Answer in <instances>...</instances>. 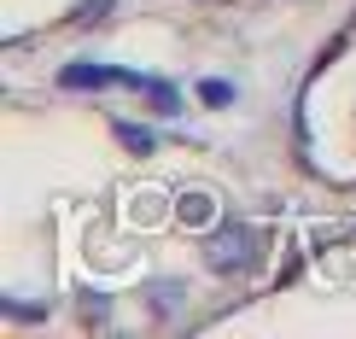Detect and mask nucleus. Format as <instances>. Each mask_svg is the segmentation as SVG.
<instances>
[{
  "instance_id": "423d86ee",
  "label": "nucleus",
  "mask_w": 356,
  "mask_h": 339,
  "mask_svg": "<svg viewBox=\"0 0 356 339\" xmlns=\"http://www.w3.org/2000/svg\"><path fill=\"white\" fill-rule=\"evenodd\" d=\"M146 299H152L158 316H175V310H181V287H175V281H152V287H146Z\"/></svg>"
},
{
  "instance_id": "7ed1b4c3",
  "label": "nucleus",
  "mask_w": 356,
  "mask_h": 339,
  "mask_svg": "<svg viewBox=\"0 0 356 339\" xmlns=\"http://www.w3.org/2000/svg\"><path fill=\"white\" fill-rule=\"evenodd\" d=\"M175 223L193 228V234H211L222 223V199H216V187H181L175 194Z\"/></svg>"
},
{
  "instance_id": "f03ea898",
  "label": "nucleus",
  "mask_w": 356,
  "mask_h": 339,
  "mask_svg": "<svg viewBox=\"0 0 356 339\" xmlns=\"http://www.w3.org/2000/svg\"><path fill=\"white\" fill-rule=\"evenodd\" d=\"M58 82H65V88H135V94H146L152 77H140V70H117V65H65Z\"/></svg>"
},
{
  "instance_id": "9d476101",
  "label": "nucleus",
  "mask_w": 356,
  "mask_h": 339,
  "mask_svg": "<svg viewBox=\"0 0 356 339\" xmlns=\"http://www.w3.org/2000/svg\"><path fill=\"white\" fill-rule=\"evenodd\" d=\"M106 310H111V304H106V292H94V287H88V292H82V316H88V322H94V316L106 322Z\"/></svg>"
},
{
  "instance_id": "6e6552de",
  "label": "nucleus",
  "mask_w": 356,
  "mask_h": 339,
  "mask_svg": "<svg viewBox=\"0 0 356 339\" xmlns=\"http://www.w3.org/2000/svg\"><path fill=\"white\" fill-rule=\"evenodd\" d=\"M199 100H204V106H234V82H222V77L199 82Z\"/></svg>"
},
{
  "instance_id": "39448f33",
  "label": "nucleus",
  "mask_w": 356,
  "mask_h": 339,
  "mask_svg": "<svg viewBox=\"0 0 356 339\" xmlns=\"http://www.w3.org/2000/svg\"><path fill=\"white\" fill-rule=\"evenodd\" d=\"M111 135H117L123 152H135V158H152V152H158V135H152V129H140V123H123V117H117Z\"/></svg>"
},
{
  "instance_id": "20e7f679",
  "label": "nucleus",
  "mask_w": 356,
  "mask_h": 339,
  "mask_svg": "<svg viewBox=\"0 0 356 339\" xmlns=\"http://www.w3.org/2000/svg\"><path fill=\"white\" fill-rule=\"evenodd\" d=\"M123 223L129 228H164V223H175V199H164L158 187H140V194H129Z\"/></svg>"
},
{
  "instance_id": "1a4fd4ad",
  "label": "nucleus",
  "mask_w": 356,
  "mask_h": 339,
  "mask_svg": "<svg viewBox=\"0 0 356 339\" xmlns=\"http://www.w3.org/2000/svg\"><path fill=\"white\" fill-rule=\"evenodd\" d=\"M106 12H111V0H82V6L70 12V24H99Z\"/></svg>"
},
{
  "instance_id": "0eeeda50",
  "label": "nucleus",
  "mask_w": 356,
  "mask_h": 339,
  "mask_svg": "<svg viewBox=\"0 0 356 339\" xmlns=\"http://www.w3.org/2000/svg\"><path fill=\"white\" fill-rule=\"evenodd\" d=\"M146 100H152L164 117H181V94H175L170 82H158V77H152V82H146Z\"/></svg>"
},
{
  "instance_id": "f257e3e1",
  "label": "nucleus",
  "mask_w": 356,
  "mask_h": 339,
  "mask_svg": "<svg viewBox=\"0 0 356 339\" xmlns=\"http://www.w3.org/2000/svg\"><path fill=\"white\" fill-rule=\"evenodd\" d=\"M263 258V234L251 223H216L204 234V269L211 275H245Z\"/></svg>"
}]
</instances>
